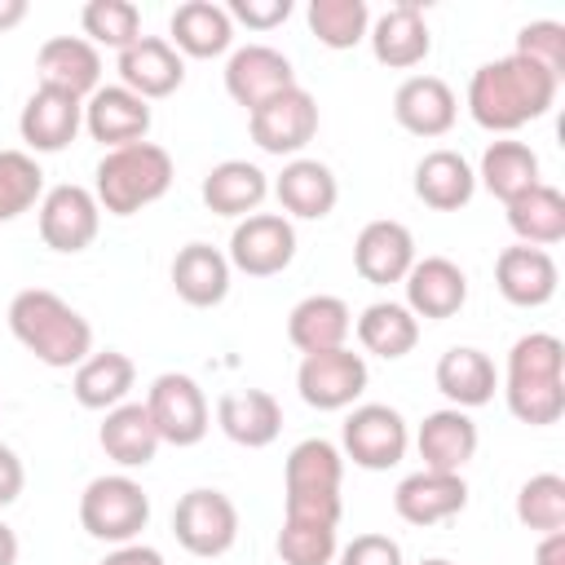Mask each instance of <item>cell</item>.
I'll use <instances>...</instances> for the list:
<instances>
[{
  "mask_svg": "<svg viewBox=\"0 0 565 565\" xmlns=\"http://www.w3.org/2000/svg\"><path fill=\"white\" fill-rule=\"evenodd\" d=\"M561 79L547 75L543 66L508 53L472 71L468 79V115L486 132H516L530 119H543L556 102Z\"/></svg>",
  "mask_w": 565,
  "mask_h": 565,
  "instance_id": "1",
  "label": "cell"
},
{
  "mask_svg": "<svg viewBox=\"0 0 565 565\" xmlns=\"http://www.w3.org/2000/svg\"><path fill=\"white\" fill-rule=\"evenodd\" d=\"M9 331L13 340L44 366L66 371L93 353V327L79 309H71L49 287H26L9 300Z\"/></svg>",
  "mask_w": 565,
  "mask_h": 565,
  "instance_id": "2",
  "label": "cell"
},
{
  "mask_svg": "<svg viewBox=\"0 0 565 565\" xmlns=\"http://www.w3.org/2000/svg\"><path fill=\"white\" fill-rule=\"evenodd\" d=\"M503 397L530 428H547L565 415V344L552 331H530L508 349Z\"/></svg>",
  "mask_w": 565,
  "mask_h": 565,
  "instance_id": "3",
  "label": "cell"
},
{
  "mask_svg": "<svg viewBox=\"0 0 565 565\" xmlns=\"http://www.w3.org/2000/svg\"><path fill=\"white\" fill-rule=\"evenodd\" d=\"M340 481H344V455L335 441L327 437L296 441L282 463V516L340 525V512H344Z\"/></svg>",
  "mask_w": 565,
  "mask_h": 565,
  "instance_id": "4",
  "label": "cell"
},
{
  "mask_svg": "<svg viewBox=\"0 0 565 565\" xmlns=\"http://www.w3.org/2000/svg\"><path fill=\"white\" fill-rule=\"evenodd\" d=\"M93 199L110 216H132L150 203H159L172 185V154L154 141H132L119 150H106L93 172Z\"/></svg>",
  "mask_w": 565,
  "mask_h": 565,
  "instance_id": "5",
  "label": "cell"
},
{
  "mask_svg": "<svg viewBox=\"0 0 565 565\" xmlns=\"http://www.w3.org/2000/svg\"><path fill=\"white\" fill-rule=\"evenodd\" d=\"M79 525L97 543H137V534L150 525V494L128 472L93 477L79 494Z\"/></svg>",
  "mask_w": 565,
  "mask_h": 565,
  "instance_id": "6",
  "label": "cell"
},
{
  "mask_svg": "<svg viewBox=\"0 0 565 565\" xmlns=\"http://www.w3.org/2000/svg\"><path fill=\"white\" fill-rule=\"evenodd\" d=\"M172 534L190 556H203V561L225 556L238 539V508L225 490L194 486L172 508Z\"/></svg>",
  "mask_w": 565,
  "mask_h": 565,
  "instance_id": "7",
  "label": "cell"
},
{
  "mask_svg": "<svg viewBox=\"0 0 565 565\" xmlns=\"http://www.w3.org/2000/svg\"><path fill=\"white\" fill-rule=\"evenodd\" d=\"M340 441H344V450H340L344 459H353L366 472H384V468L406 459L411 428H406L402 411H393L384 402H362V406L349 411Z\"/></svg>",
  "mask_w": 565,
  "mask_h": 565,
  "instance_id": "8",
  "label": "cell"
},
{
  "mask_svg": "<svg viewBox=\"0 0 565 565\" xmlns=\"http://www.w3.org/2000/svg\"><path fill=\"white\" fill-rule=\"evenodd\" d=\"M146 411L154 419L159 441H168V446H199L212 428V411H207L203 388L181 371L154 375V384L146 393Z\"/></svg>",
  "mask_w": 565,
  "mask_h": 565,
  "instance_id": "9",
  "label": "cell"
},
{
  "mask_svg": "<svg viewBox=\"0 0 565 565\" xmlns=\"http://www.w3.org/2000/svg\"><path fill=\"white\" fill-rule=\"evenodd\" d=\"M225 260L247 278H274L296 260V225L282 212H252L234 225Z\"/></svg>",
  "mask_w": 565,
  "mask_h": 565,
  "instance_id": "10",
  "label": "cell"
},
{
  "mask_svg": "<svg viewBox=\"0 0 565 565\" xmlns=\"http://www.w3.org/2000/svg\"><path fill=\"white\" fill-rule=\"evenodd\" d=\"M247 132H252V141L265 154H278V159L291 154V159H300V150L318 132V102H313V93L296 84V88L269 97L265 106L247 110Z\"/></svg>",
  "mask_w": 565,
  "mask_h": 565,
  "instance_id": "11",
  "label": "cell"
},
{
  "mask_svg": "<svg viewBox=\"0 0 565 565\" xmlns=\"http://www.w3.org/2000/svg\"><path fill=\"white\" fill-rule=\"evenodd\" d=\"M296 388H300V402L313 411H344L366 388V358L353 353L349 344L327 353H305L296 371Z\"/></svg>",
  "mask_w": 565,
  "mask_h": 565,
  "instance_id": "12",
  "label": "cell"
},
{
  "mask_svg": "<svg viewBox=\"0 0 565 565\" xmlns=\"http://www.w3.org/2000/svg\"><path fill=\"white\" fill-rule=\"evenodd\" d=\"M97 230H102V207H97L93 190H84L75 181L44 190V199H40V238H44V247H53L62 256H75L97 238Z\"/></svg>",
  "mask_w": 565,
  "mask_h": 565,
  "instance_id": "13",
  "label": "cell"
},
{
  "mask_svg": "<svg viewBox=\"0 0 565 565\" xmlns=\"http://www.w3.org/2000/svg\"><path fill=\"white\" fill-rule=\"evenodd\" d=\"M296 88V71H291V57L269 49V44H243L230 53L225 62V93L243 106V110H256L265 106L269 97Z\"/></svg>",
  "mask_w": 565,
  "mask_h": 565,
  "instance_id": "14",
  "label": "cell"
},
{
  "mask_svg": "<svg viewBox=\"0 0 565 565\" xmlns=\"http://www.w3.org/2000/svg\"><path fill=\"white\" fill-rule=\"evenodd\" d=\"M468 508V481L459 472H411L393 490V512L406 525H441Z\"/></svg>",
  "mask_w": 565,
  "mask_h": 565,
  "instance_id": "15",
  "label": "cell"
},
{
  "mask_svg": "<svg viewBox=\"0 0 565 565\" xmlns=\"http://www.w3.org/2000/svg\"><path fill=\"white\" fill-rule=\"evenodd\" d=\"M366 40H371L375 62L380 66H393V71H411V66H419L433 53V31H428L424 9L415 0H397L393 9H384L371 22Z\"/></svg>",
  "mask_w": 565,
  "mask_h": 565,
  "instance_id": "16",
  "label": "cell"
},
{
  "mask_svg": "<svg viewBox=\"0 0 565 565\" xmlns=\"http://www.w3.org/2000/svg\"><path fill=\"white\" fill-rule=\"evenodd\" d=\"M35 75L44 88L88 102L102 88V53L84 35H53L35 53Z\"/></svg>",
  "mask_w": 565,
  "mask_h": 565,
  "instance_id": "17",
  "label": "cell"
},
{
  "mask_svg": "<svg viewBox=\"0 0 565 565\" xmlns=\"http://www.w3.org/2000/svg\"><path fill=\"white\" fill-rule=\"evenodd\" d=\"M393 119L411 137H446L459 119V97L441 75H411L393 93Z\"/></svg>",
  "mask_w": 565,
  "mask_h": 565,
  "instance_id": "18",
  "label": "cell"
},
{
  "mask_svg": "<svg viewBox=\"0 0 565 565\" xmlns=\"http://www.w3.org/2000/svg\"><path fill=\"white\" fill-rule=\"evenodd\" d=\"M84 128V102L57 88H35L18 115V132L35 154H57L75 141V132Z\"/></svg>",
  "mask_w": 565,
  "mask_h": 565,
  "instance_id": "19",
  "label": "cell"
},
{
  "mask_svg": "<svg viewBox=\"0 0 565 565\" xmlns=\"http://www.w3.org/2000/svg\"><path fill=\"white\" fill-rule=\"evenodd\" d=\"M84 128L106 150L146 141V132H150V102H141L137 93H128L124 84H102L84 102Z\"/></svg>",
  "mask_w": 565,
  "mask_h": 565,
  "instance_id": "20",
  "label": "cell"
},
{
  "mask_svg": "<svg viewBox=\"0 0 565 565\" xmlns=\"http://www.w3.org/2000/svg\"><path fill=\"white\" fill-rule=\"evenodd\" d=\"M556 282H561V269L552 260V252L543 247H503L499 260H494V287L508 305L516 309H539L556 296Z\"/></svg>",
  "mask_w": 565,
  "mask_h": 565,
  "instance_id": "21",
  "label": "cell"
},
{
  "mask_svg": "<svg viewBox=\"0 0 565 565\" xmlns=\"http://www.w3.org/2000/svg\"><path fill=\"white\" fill-rule=\"evenodd\" d=\"M115 71H119V84H124L128 93H137L141 102L168 97V93H177L181 79H185V62H181V53H177L163 35H141L137 44H128V49L119 53Z\"/></svg>",
  "mask_w": 565,
  "mask_h": 565,
  "instance_id": "22",
  "label": "cell"
},
{
  "mask_svg": "<svg viewBox=\"0 0 565 565\" xmlns=\"http://www.w3.org/2000/svg\"><path fill=\"white\" fill-rule=\"evenodd\" d=\"M406 287V309L415 318H455L468 300V274L450 260V256H424L411 265V274L402 278Z\"/></svg>",
  "mask_w": 565,
  "mask_h": 565,
  "instance_id": "23",
  "label": "cell"
},
{
  "mask_svg": "<svg viewBox=\"0 0 565 565\" xmlns=\"http://www.w3.org/2000/svg\"><path fill=\"white\" fill-rule=\"evenodd\" d=\"M415 260H419V256H415L411 230H406L402 221H388V216L362 225V234H358V243H353V269H358L366 282H375V287L402 282Z\"/></svg>",
  "mask_w": 565,
  "mask_h": 565,
  "instance_id": "24",
  "label": "cell"
},
{
  "mask_svg": "<svg viewBox=\"0 0 565 565\" xmlns=\"http://www.w3.org/2000/svg\"><path fill=\"white\" fill-rule=\"evenodd\" d=\"M216 424L234 446L260 450L282 433V406L265 388H234V393H221Z\"/></svg>",
  "mask_w": 565,
  "mask_h": 565,
  "instance_id": "25",
  "label": "cell"
},
{
  "mask_svg": "<svg viewBox=\"0 0 565 565\" xmlns=\"http://www.w3.org/2000/svg\"><path fill=\"white\" fill-rule=\"evenodd\" d=\"M415 450L428 472H463V463L477 455V424L459 406H441L424 415L415 433Z\"/></svg>",
  "mask_w": 565,
  "mask_h": 565,
  "instance_id": "26",
  "label": "cell"
},
{
  "mask_svg": "<svg viewBox=\"0 0 565 565\" xmlns=\"http://www.w3.org/2000/svg\"><path fill=\"white\" fill-rule=\"evenodd\" d=\"M274 194H278V207L300 221H322L331 216L335 199H340V185H335V172L322 163V159H287L278 181H274Z\"/></svg>",
  "mask_w": 565,
  "mask_h": 565,
  "instance_id": "27",
  "label": "cell"
},
{
  "mask_svg": "<svg viewBox=\"0 0 565 565\" xmlns=\"http://www.w3.org/2000/svg\"><path fill=\"white\" fill-rule=\"evenodd\" d=\"M168 44L185 57H221L234 44V22H230L225 4L185 0L168 18Z\"/></svg>",
  "mask_w": 565,
  "mask_h": 565,
  "instance_id": "28",
  "label": "cell"
},
{
  "mask_svg": "<svg viewBox=\"0 0 565 565\" xmlns=\"http://www.w3.org/2000/svg\"><path fill=\"white\" fill-rule=\"evenodd\" d=\"M477 194V172L459 150H428L415 163V199L433 212H459Z\"/></svg>",
  "mask_w": 565,
  "mask_h": 565,
  "instance_id": "29",
  "label": "cell"
},
{
  "mask_svg": "<svg viewBox=\"0 0 565 565\" xmlns=\"http://www.w3.org/2000/svg\"><path fill=\"white\" fill-rule=\"evenodd\" d=\"M172 291L194 305V309H212L230 296V260L221 247L212 243H185L172 256Z\"/></svg>",
  "mask_w": 565,
  "mask_h": 565,
  "instance_id": "30",
  "label": "cell"
},
{
  "mask_svg": "<svg viewBox=\"0 0 565 565\" xmlns=\"http://www.w3.org/2000/svg\"><path fill=\"white\" fill-rule=\"evenodd\" d=\"M97 441L106 450V459H115L119 468H146L154 455H159V433H154V419L146 411V402H119L106 411L102 428H97Z\"/></svg>",
  "mask_w": 565,
  "mask_h": 565,
  "instance_id": "31",
  "label": "cell"
},
{
  "mask_svg": "<svg viewBox=\"0 0 565 565\" xmlns=\"http://www.w3.org/2000/svg\"><path fill=\"white\" fill-rule=\"evenodd\" d=\"M441 397L459 411H472V406H486L499 388V375H494V362L472 349V344H455L437 358V371H433Z\"/></svg>",
  "mask_w": 565,
  "mask_h": 565,
  "instance_id": "32",
  "label": "cell"
},
{
  "mask_svg": "<svg viewBox=\"0 0 565 565\" xmlns=\"http://www.w3.org/2000/svg\"><path fill=\"white\" fill-rule=\"evenodd\" d=\"M353 331V313L340 296H305L291 313H287V340L300 353H327V349H344Z\"/></svg>",
  "mask_w": 565,
  "mask_h": 565,
  "instance_id": "33",
  "label": "cell"
},
{
  "mask_svg": "<svg viewBox=\"0 0 565 565\" xmlns=\"http://www.w3.org/2000/svg\"><path fill=\"white\" fill-rule=\"evenodd\" d=\"M199 194L216 216H252L269 194V177L247 159H225L203 177Z\"/></svg>",
  "mask_w": 565,
  "mask_h": 565,
  "instance_id": "34",
  "label": "cell"
},
{
  "mask_svg": "<svg viewBox=\"0 0 565 565\" xmlns=\"http://www.w3.org/2000/svg\"><path fill=\"white\" fill-rule=\"evenodd\" d=\"M137 380V366L128 353L119 349H102V353H88L79 366H75V380H71V393L84 411H110L128 397Z\"/></svg>",
  "mask_w": 565,
  "mask_h": 565,
  "instance_id": "35",
  "label": "cell"
},
{
  "mask_svg": "<svg viewBox=\"0 0 565 565\" xmlns=\"http://www.w3.org/2000/svg\"><path fill=\"white\" fill-rule=\"evenodd\" d=\"M508 207V225H512V234L525 243V247H552V243H561L565 238V194L556 190V185H547V181H539V185H530L525 194H516L512 203H503Z\"/></svg>",
  "mask_w": 565,
  "mask_h": 565,
  "instance_id": "36",
  "label": "cell"
},
{
  "mask_svg": "<svg viewBox=\"0 0 565 565\" xmlns=\"http://www.w3.org/2000/svg\"><path fill=\"white\" fill-rule=\"evenodd\" d=\"M358 344L384 362H397L419 344V318L397 300H375L358 313Z\"/></svg>",
  "mask_w": 565,
  "mask_h": 565,
  "instance_id": "37",
  "label": "cell"
},
{
  "mask_svg": "<svg viewBox=\"0 0 565 565\" xmlns=\"http://www.w3.org/2000/svg\"><path fill=\"white\" fill-rule=\"evenodd\" d=\"M477 181H481L494 199L512 203L516 194H525L530 185H539V154H534L525 141H508V137H503V141H490L486 154H481Z\"/></svg>",
  "mask_w": 565,
  "mask_h": 565,
  "instance_id": "38",
  "label": "cell"
},
{
  "mask_svg": "<svg viewBox=\"0 0 565 565\" xmlns=\"http://www.w3.org/2000/svg\"><path fill=\"white\" fill-rule=\"evenodd\" d=\"M305 18H309L313 40L327 44V49H335V53L362 44L366 31H371V9H366V0H309Z\"/></svg>",
  "mask_w": 565,
  "mask_h": 565,
  "instance_id": "39",
  "label": "cell"
},
{
  "mask_svg": "<svg viewBox=\"0 0 565 565\" xmlns=\"http://www.w3.org/2000/svg\"><path fill=\"white\" fill-rule=\"evenodd\" d=\"M84 40L93 49H115L124 53L128 44L141 40V9L132 0H88L79 13Z\"/></svg>",
  "mask_w": 565,
  "mask_h": 565,
  "instance_id": "40",
  "label": "cell"
},
{
  "mask_svg": "<svg viewBox=\"0 0 565 565\" xmlns=\"http://www.w3.org/2000/svg\"><path fill=\"white\" fill-rule=\"evenodd\" d=\"M44 199V172L26 150H0V225L18 221Z\"/></svg>",
  "mask_w": 565,
  "mask_h": 565,
  "instance_id": "41",
  "label": "cell"
},
{
  "mask_svg": "<svg viewBox=\"0 0 565 565\" xmlns=\"http://www.w3.org/2000/svg\"><path fill=\"white\" fill-rule=\"evenodd\" d=\"M516 521L539 534L565 530V477L539 472L516 490Z\"/></svg>",
  "mask_w": 565,
  "mask_h": 565,
  "instance_id": "42",
  "label": "cell"
},
{
  "mask_svg": "<svg viewBox=\"0 0 565 565\" xmlns=\"http://www.w3.org/2000/svg\"><path fill=\"white\" fill-rule=\"evenodd\" d=\"M274 547H278L282 565H331L335 552H340V539H335V525L282 516V530H278Z\"/></svg>",
  "mask_w": 565,
  "mask_h": 565,
  "instance_id": "43",
  "label": "cell"
},
{
  "mask_svg": "<svg viewBox=\"0 0 565 565\" xmlns=\"http://www.w3.org/2000/svg\"><path fill=\"white\" fill-rule=\"evenodd\" d=\"M512 53L525 57V62H534V66H543L547 75L565 79V26L561 22H552V18L525 22L516 31V49Z\"/></svg>",
  "mask_w": 565,
  "mask_h": 565,
  "instance_id": "44",
  "label": "cell"
},
{
  "mask_svg": "<svg viewBox=\"0 0 565 565\" xmlns=\"http://www.w3.org/2000/svg\"><path fill=\"white\" fill-rule=\"evenodd\" d=\"M340 565H402V543L388 534H358L335 552Z\"/></svg>",
  "mask_w": 565,
  "mask_h": 565,
  "instance_id": "45",
  "label": "cell"
},
{
  "mask_svg": "<svg viewBox=\"0 0 565 565\" xmlns=\"http://www.w3.org/2000/svg\"><path fill=\"white\" fill-rule=\"evenodd\" d=\"M225 13L230 22H243L247 31H274L278 22L291 18V0H230Z\"/></svg>",
  "mask_w": 565,
  "mask_h": 565,
  "instance_id": "46",
  "label": "cell"
},
{
  "mask_svg": "<svg viewBox=\"0 0 565 565\" xmlns=\"http://www.w3.org/2000/svg\"><path fill=\"white\" fill-rule=\"evenodd\" d=\"M22 486H26L22 459H18L9 446H0V508H9V503L22 494Z\"/></svg>",
  "mask_w": 565,
  "mask_h": 565,
  "instance_id": "47",
  "label": "cell"
},
{
  "mask_svg": "<svg viewBox=\"0 0 565 565\" xmlns=\"http://www.w3.org/2000/svg\"><path fill=\"white\" fill-rule=\"evenodd\" d=\"M97 565H163V552L150 543H119L110 556H102Z\"/></svg>",
  "mask_w": 565,
  "mask_h": 565,
  "instance_id": "48",
  "label": "cell"
},
{
  "mask_svg": "<svg viewBox=\"0 0 565 565\" xmlns=\"http://www.w3.org/2000/svg\"><path fill=\"white\" fill-rule=\"evenodd\" d=\"M534 565H565V530L543 534V543L534 552Z\"/></svg>",
  "mask_w": 565,
  "mask_h": 565,
  "instance_id": "49",
  "label": "cell"
},
{
  "mask_svg": "<svg viewBox=\"0 0 565 565\" xmlns=\"http://www.w3.org/2000/svg\"><path fill=\"white\" fill-rule=\"evenodd\" d=\"M26 18V0H0V31H13Z\"/></svg>",
  "mask_w": 565,
  "mask_h": 565,
  "instance_id": "50",
  "label": "cell"
},
{
  "mask_svg": "<svg viewBox=\"0 0 565 565\" xmlns=\"http://www.w3.org/2000/svg\"><path fill=\"white\" fill-rule=\"evenodd\" d=\"M0 565H18V534L0 521Z\"/></svg>",
  "mask_w": 565,
  "mask_h": 565,
  "instance_id": "51",
  "label": "cell"
},
{
  "mask_svg": "<svg viewBox=\"0 0 565 565\" xmlns=\"http://www.w3.org/2000/svg\"><path fill=\"white\" fill-rule=\"evenodd\" d=\"M419 565H455V561H441V556H428V561H419Z\"/></svg>",
  "mask_w": 565,
  "mask_h": 565,
  "instance_id": "52",
  "label": "cell"
}]
</instances>
